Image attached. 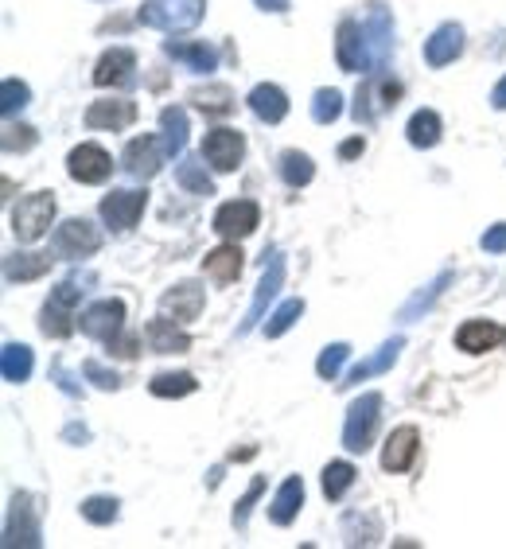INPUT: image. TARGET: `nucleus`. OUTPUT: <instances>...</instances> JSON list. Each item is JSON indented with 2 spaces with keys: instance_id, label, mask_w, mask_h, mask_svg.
<instances>
[{
  "instance_id": "f257e3e1",
  "label": "nucleus",
  "mask_w": 506,
  "mask_h": 549,
  "mask_svg": "<svg viewBox=\"0 0 506 549\" xmlns=\"http://www.w3.org/2000/svg\"><path fill=\"white\" fill-rule=\"evenodd\" d=\"M94 277H67L63 285H55L51 296H47V304H43V316H39V331L43 335H51V339H67L74 328H78V300H82V285H90Z\"/></svg>"
},
{
  "instance_id": "f03ea898",
  "label": "nucleus",
  "mask_w": 506,
  "mask_h": 549,
  "mask_svg": "<svg viewBox=\"0 0 506 549\" xmlns=\"http://www.w3.org/2000/svg\"><path fill=\"white\" fill-rule=\"evenodd\" d=\"M203 16H207V0H145L141 12H137V20L145 28L168 32V36H180V32L199 28Z\"/></svg>"
},
{
  "instance_id": "7ed1b4c3",
  "label": "nucleus",
  "mask_w": 506,
  "mask_h": 549,
  "mask_svg": "<svg viewBox=\"0 0 506 549\" xmlns=\"http://www.w3.org/2000/svg\"><path fill=\"white\" fill-rule=\"evenodd\" d=\"M382 425V394H362L359 402H351L347 421H343V448L347 452H366Z\"/></svg>"
},
{
  "instance_id": "20e7f679",
  "label": "nucleus",
  "mask_w": 506,
  "mask_h": 549,
  "mask_svg": "<svg viewBox=\"0 0 506 549\" xmlns=\"http://www.w3.org/2000/svg\"><path fill=\"white\" fill-rule=\"evenodd\" d=\"M55 222V191H36V195H24L16 207H12V234L20 242H39Z\"/></svg>"
},
{
  "instance_id": "39448f33",
  "label": "nucleus",
  "mask_w": 506,
  "mask_h": 549,
  "mask_svg": "<svg viewBox=\"0 0 506 549\" xmlns=\"http://www.w3.org/2000/svg\"><path fill=\"white\" fill-rule=\"evenodd\" d=\"M4 546H43V530H39V499L28 491L12 495L8 522H4Z\"/></svg>"
},
{
  "instance_id": "423d86ee",
  "label": "nucleus",
  "mask_w": 506,
  "mask_h": 549,
  "mask_svg": "<svg viewBox=\"0 0 506 549\" xmlns=\"http://www.w3.org/2000/svg\"><path fill=\"white\" fill-rule=\"evenodd\" d=\"M362 32H366V51H370V71L382 74L390 67V51H394V16L382 0L370 4L366 20H362Z\"/></svg>"
},
{
  "instance_id": "0eeeda50",
  "label": "nucleus",
  "mask_w": 506,
  "mask_h": 549,
  "mask_svg": "<svg viewBox=\"0 0 506 549\" xmlns=\"http://www.w3.org/2000/svg\"><path fill=\"white\" fill-rule=\"evenodd\" d=\"M148 207V191L145 187H121V191H109L102 199V222H106L113 234H129Z\"/></svg>"
},
{
  "instance_id": "6e6552de",
  "label": "nucleus",
  "mask_w": 506,
  "mask_h": 549,
  "mask_svg": "<svg viewBox=\"0 0 506 549\" xmlns=\"http://www.w3.org/2000/svg\"><path fill=\"white\" fill-rule=\"evenodd\" d=\"M398 98H401V82H394L386 71L366 78L359 86V94H355V121H362V125L378 121L390 106H398Z\"/></svg>"
},
{
  "instance_id": "1a4fd4ad",
  "label": "nucleus",
  "mask_w": 506,
  "mask_h": 549,
  "mask_svg": "<svg viewBox=\"0 0 506 549\" xmlns=\"http://www.w3.org/2000/svg\"><path fill=\"white\" fill-rule=\"evenodd\" d=\"M78 328H82V335H90L98 343H113L125 331V300H117V296L94 300L90 308H82Z\"/></svg>"
},
{
  "instance_id": "9d476101",
  "label": "nucleus",
  "mask_w": 506,
  "mask_h": 549,
  "mask_svg": "<svg viewBox=\"0 0 506 549\" xmlns=\"http://www.w3.org/2000/svg\"><path fill=\"white\" fill-rule=\"evenodd\" d=\"M285 289V254L281 250H265V273H261V285H257V293H253V304H250V316L242 320V335L250 328H257V320H265V312H269V304L277 300V293Z\"/></svg>"
},
{
  "instance_id": "9b49d317",
  "label": "nucleus",
  "mask_w": 506,
  "mask_h": 549,
  "mask_svg": "<svg viewBox=\"0 0 506 549\" xmlns=\"http://www.w3.org/2000/svg\"><path fill=\"white\" fill-rule=\"evenodd\" d=\"M51 246H55V254L59 257H90L102 250V230L94 226V222L86 219H67L55 226V238H51Z\"/></svg>"
},
{
  "instance_id": "f8f14e48",
  "label": "nucleus",
  "mask_w": 506,
  "mask_h": 549,
  "mask_svg": "<svg viewBox=\"0 0 506 549\" xmlns=\"http://www.w3.org/2000/svg\"><path fill=\"white\" fill-rule=\"evenodd\" d=\"M257 222H261V207L253 199H230V203H222L215 211V226L211 230L218 238H226V242H238V238H250L257 230Z\"/></svg>"
},
{
  "instance_id": "ddd939ff",
  "label": "nucleus",
  "mask_w": 506,
  "mask_h": 549,
  "mask_svg": "<svg viewBox=\"0 0 506 549\" xmlns=\"http://www.w3.org/2000/svg\"><path fill=\"white\" fill-rule=\"evenodd\" d=\"M242 156H246V137L238 133V129H211L207 137H203V160L215 168V172H234L238 164H242Z\"/></svg>"
},
{
  "instance_id": "4468645a",
  "label": "nucleus",
  "mask_w": 506,
  "mask_h": 549,
  "mask_svg": "<svg viewBox=\"0 0 506 549\" xmlns=\"http://www.w3.org/2000/svg\"><path fill=\"white\" fill-rule=\"evenodd\" d=\"M67 172H71L74 183H86V187L106 183L113 176V156L102 145H78L67 156Z\"/></svg>"
},
{
  "instance_id": "2eb2a0df",
  "label": "nucleus",
  "mask_w": 506,
  "mask_h": 549,
  "mask_svg": "<svg viewBox=\"0 0 506 549\" xmlns=\"http://www.w3.org/2000/svg\"><path fill=\"white\" fill-rule=\"evenodd\" d=\"M164 141L160 137H137L125 145V156H121V168L133 176V180H152L164 164Z\"/></svg>"
},
{
  "instance_id": "dca6fc26",
  "label": "nucleus",
  "mask_w": 506,
  "mask_h": 549,
  "mask_svg": "<svg viewBox=\"0 0 506 549\" xmlns=\"http://www.w3.org/2000/svg\"><path fill=\"white\" fill-rule=\"evenodd\" d=\"M335 55H339V67L347 74L370 67V51H366V32H362V24H355V20H339Z\"/></svg>"
},
{
  "instance_id": "f3484780",
  "label": "nucleus",
  "mask_w": 506,
  "mask_h": 549,
  "mask_svg": "<svg viewBox=\"0 0 506 549\" xmlns=\"http://www.w3.org/2000/svg\"><path fill=\"white\" fill-rule=\"evenodd\" d=\"M417 448H421V433L413 425H401L386 437V448H382V472H409L413 460H417Z\"/></svg>"
},
{
  "instance_id": "a211bd4d",
  "label": "nucleus",
  "mask_w": 506,
  "mask_h": 549,
  "mask_svg": "<svg viewBox=\"0 0 506 549\" xmlns=\"http://www.w3.org/2000/svg\"><path fill=\"white\" fill-rule=\"evenodd\" d=\"M137 121V102L129 98H102L86 110V129H109V133H121Z\"/></svg>"
},
{
  "instance_id": "6ab92c4d",
  "label": "nucleus",
  "mask_w": 506,
  "mask_h": 549,
  "mask_svg": "<svg viewBox=\"0 0 506 549\" xmlns=\"http://www.w3.org/2000/svg\"><path fill=\"white\" fill-rule=\"evenodd\" d=\"M164 55L176 59V63H183L187 71H195V74H211L218 67V47L215 43H207V39H195V43H187V39H168V43H164Z\"/></svg>"
},
{
  "instance_id": "aec40b11",
  "label": "nucleus",
  "mask_w": 506,
  "mask_h": 549,
  "mask_svg": "<svg viewBox=\"0 0 506 549\" xmlns=\"http://www.w3.org/2000/svg\"><path fill=\"white\" fill-rule=\"evenodd\" d=\"M145 343L156 355H183V351H191V335H187V331L180 328V320H172V316L148 320Z\"/></svg>"
},
{
  "instance_id": "412c9836",
  "label": "nucleus",
  "mask_w": 506,
  "mask_h": 549,
  "mask_svg": "<svg viewBox=\"0 0 506 549\" xmlns=\"http://www.w3.org/2000/svg\"><path fill=\"white\" fill-rule=\"evenodd\" d=\"M160 312L164 316H172V320H195L199 312H203V289H199V281H180V285H172L168 293L160 296Z\"/></svg>"
},
{
  "instance_id": "4be33fe9",
  "label": "nucleus",
  "mask_w": 506,
  "mask_h": 549,
  "mask_svg": "<svg viewBox=\"0 0 506 549\" xmlns=\"http://www.w3.org/2000/svg\"><path fill=\"white\" fill-rule=\"evenodd\" d=\"M460 51H464V28H460V24H440L433 36L425 39V59H429V67L456 63Z\"/></svg>"
},
{
  "instance_id": "5701e85b",
  "label": "nucleus",
  "mask_w": 506,
  "mask_h": 549,
  "mask_svg": "<svg viewBox=\"0 0 506 549\" xmlns=\"http://www.w3.org/2000/svg\"><path fill=\"white\" fill-rule=\"evenodd\" d=\"M246 102H250L253 117L265 121V125H277V121H285V113H289V94H285L281 86H273V82L253 86Z\"/></svg>"
},
{
  "instance_id": "b1692460",
  "label": "nucleus",
  "mask_w": 506,
  "mask_h": 549,
  "mask_svg": "<svg viewBox=\"0 0 506 549\" xmlns=\"http://www.w3.org/2000/svg\"><path fill=\"white\" fill-rule=\"evenodd\" d=\"M242 250H238V242H226V246H218L211 254L203 257V273L215 281V285H234L238 277H242Z\"/></svg>"
},
{
  "instance_id": "393cba45",
  "label": "nucleus",
  "mask_w": 506,
  "mask_h": 549,
  "mask_svg": "<svg viewBox=\"0 0 506 549\" xmlns=\"http://www.w3.org/2000/svg\"><path fill=\"white\" fill-rule=\"evenodd\" d=\"M506 339V331L491 320H468L464 328L456 331V347L468 351V355H483V351H495Z\"/></svg>"
},
{
  "instance_id": "a878e982",
  "label": "nucleus",
  "mask_w": 506,
  "mask_h": 549,
  "mask_svg": "<svg viewBox=\"0 0 506 549\" xmlns=\"http://www.w3.org/2000/svg\"><path fill=\"white\" fill-rule=\"evenodd\" d=\"M401 351H405V339H401V335H394V339H390V343H382V347H378V351H374L370 359H362V363L355 366V370H351V374H347V378H343L339 386H359V382L374 378V374H386L390 366L398 363Z\"/></svg>"
},
{
  "instance_id": "bb28decb",
  "label": "nucleus",
  "mask_w": 506,
  "mask_h": 549,
  "mask_svg": "<svg viewBox=\"0 0 506 549\" xmlns=\"http://www.w3.org/2000/svg\"><path fill=\"white\" fill-rule=\"evenodd\" d=\"M300 507H304V479L289 476L281 487H277L273 503H269V518H273V526H289L292 518L300 514Z\"/></svg>"
},
{
  "instance_id": "cd10ccee",
  "label": "nucleus",
  "mask_w": 506,
  "mask_h": 549,
  "mask_svg": "<svg viewBox=\"0 0 506 549\" xmlns=\"http://www.w3.org/2000/svg\"><path fill=\"white\" fill-rule=\"evenodd\" d=\"M133 71H137V55L129 47H109L106 55L98 59V67H94V82L98 86H113V82L133 78Z\"/></svg>"
},
{
  "instance_id": "c85d7f7f",
  "label": "nucleus",
  "mask_w": 506,
  "mask_h": 549,
  "mask_svg": "<svg viewBox=\"0 0 506 549\" xmlns=\"http://www.w3.org/2000/svg\"><path fill=\"white\" fill-rule=\"evenodd\" d=\"M32 370H36V355H32L28 343H4V351H0V374H4V382L20 386V382L32 378Z\"/></svg>"
},
{
  "instance_id": "c756f323",
  "label": "nucleus",
  "mask_w": 506,
  "mask_h": 549,
  "mask_svg": "<svg viewBox=\"0 0 506 549\" xmlns=\"http://www.w3.org/2000/svg\"><path fill=\"white\" fill-rule=\"evenodd\" d=\"M187 133H191V121H187V110H183V106L160 110V141H164V152H168V156H180L183 148H187Z\"/></svg>"
},
{
  "instance_id": "7c9ffc66",
  "label": "nucleus",
  "mask_w": 506,
  "mask_h": 549,
  "mask_svg": "<svg viewBox=\"0 0 506 549\" xmlns=\"http://www.w3.org/2000/svg\"><path fill=\"white\" fill-rule=\"evenodd\" d=\"M51 265H55V257L51 254H12L4 261V281H39V277H47L51 273Z\"/></svg>"
},
{
  "instance_id": "2f4dec72",
  "label": "nucleus",
  "mask_w": 506,
  "mask_h": 549,
  "mask_svg": "<svg viewBox=\"0 0 506 549\" xmlns=\"http://www.w3.org/2000/svg\"><path fill=\"white\" fill-rule=\"evenodd\" d=\"M187 102H191L195 110H203L207 117H226V113L234 110V94H230V86H222V82H211V86L191 90Z\"/></svg>"
},
{
  "instance_id": "473e14b6",
  "label": "nucleus",
  "mask_w": 506,
  "mask_h": 549,
  "mask_svg": "<svg viewBox=\"0 0 506 549\" xmlns=\"http://www.w3.org/2000/svg\"><path fill=\"white\" fill-rule=\"evenodd\" d=\"M343 538H347V546H374L378 538H382V522H378V514H347L343 518Z\"/></svg>"
},
{
  "instance_id": "72a5a7b5",
  "label": "nucleus",
  "mask_w": 506,
  "mask_h": 549,
  "mask_svg": "<svg viewBox=\"0 0 506 549\" xmlns=\"http://www.w3.org/2000/svg\"><path fill=\"white\" fill-rule=\"evenodd\" d=\"M405 137L413 148H433L440 141V113L436 110H417L405 125Z\"/></svg>"
},
{
  "instance_id": "f704fd0d",
  "label": "nucleus",
  "mask_w": 506,
  "mask_h": 549,
  "mask_svg": "<svg viewBox=\"0 0 506 549\" xmlns=\"http://www.w3.org/2000/svg\"><path fill=\"white\" fill-rule=\"evenodd\" d=\"M176 183L191 195H215V183L207 176V164H199L195 156H183L176 164Z\"/></svg>"
},
{
  "instance_id": "c9c22d12",
  "label": "nucleus",
  "mask_w": 506,
  "mask_h": 549,
  "mask_svg": "<svg viewBox=\"0 0 506 549\" xmlns=\"http://www.w3.org/2000/svg\"><path fill=\"white\" fill-rule=\"evenodd\" d=\"M277 172H281V180L289 183V187H304V183H312V176H316V164H312V156L289 148V152H281Z\"/></svg>"
},
{
  "instance_id": "e433bc0d",
  "label": "nucleus",
  "mask_w": 506,
  "mask_h": 549,
  "mask_svg": "<svg viewBox=\"0 0 506 549\" xmlns=\"http://www.w3.org/2000/svg\"><path fill=\"white\" fill-rule=\"evenodd\" d=\"M355 464H347V460H331L324 468V495L331 503H339L347 491H351V483H355Z\"/></svg>"
},
{
  "instance_id": "4c0bfd02",
  "label": "nucleus",
  "mask_w": 506,
  "mask_h": 549,
  "mask_svg": "<svg viewBox=\"0 0 506 549\" xmlns=\"http://www.w3.org/2000/svg\"><path fill=\"white\" fill-rule=\"evenodd\" d=\"M148 390L156 394V398H187V394H195L199 390V382H195V374H156L152 382H148Z\"/></svg>"
},
{
  "instance_id": "58836bf2",
  "label": "nucleus",
  "mask_w": 506,
  "mask_h": 549,
  "mask_svg": "<svg viewBox=\"0 0 506 549\" xmlns=\"http://www.w3.org/2000/svg\"><path fill=\"white\" fill-rule=\"evenodd\" d=\"M448 281H452V273H440L433 285H425L421 293H417L413 300H409V304H405V308H401V316H398L401 324H413V320H417L421 312H429V308L436 304V296L444 293V285H448Z\"/></svg>"
},
{
  "instance_id": "ea45409f",
  "label": "nucleus",
  "mask_w": 506,
  "mask_h": 549,
  "mask_svg": "<svg viewBox=\"0 0 506 549\" xmlns=\"http://www.w3.org/2000/svg\"><path fill=\"white\" fill-rule=\"evenodd\" d=\"M82 518L86 522H94V526H109V522H117V514H121V503L113 499V495H90L82 507Z\"/></svg>"
},
{
  "instance_id": "a19ab883",
  "label": "nucleus",
  "mask_w": 506,
  "mask_h": 549,
  "mask_svg": "<svg viewBox=\"0 0 506 549\" xmlns=\"http://www.w3.org/2000/svg\"><path fill=\"white\" fill-rule=\"evenodd\" d=\"M28 102H32L28 82H20V78H4V86H0V113H4V117H12V113L24 110Z\"/></svg>"
},
{
  "instance_id": "79ce46f5",
  "label": "nucleus",
  "mask_w": 506,
  "mask_h": 549,
  "mask_svg": "<svg viewBox=\"0 0 506 549\" xmlns=\"http://www.w3.org/2000/svg\"><path fill=\"white\" fill-rule=\"evenodd\" d=\"M339 113H343V94L331 90V86L316 90V98H312V121H316V125H331Z\"/></svg>"
},
{
  "instance_id": "37998d69",
  "label": "nucleus",
  "mask_w": 506,
  "mask_h": 549,
  "mask_svg": "<svg viewBox=\"0 0 506 549\" xmlns=\"http://www.w3.org/2000/svg\"><path fill=\"white\" fill-rule=\"evenodd\" d=\"M300 316H304V300H285V304H281V308L269 316L265 335H269V339H281V335H285V331H289L292 324L300 320Z\"/></svg>"
},
{
  "instance_id": "c03bdc74",
  "label": "nucleus",
  "mask_w": 506,
  "mask_h": 549,
  "mask_svg": "<svg viewBox=\"0 0 506 549\" xmlns=\"http://www.w3.org/2000/svg\"><path fill=\"white\" fill-rule=\"evenodd\" d=\"M347 359H351V347H347V343H331V347H324V355L316 359V374H320L324 382H335Z\"/></svg>"
},
{
  "instance_id": "a18cd8bd",
  "label": "nucleus",
  "mask_w": 506,
  "mask_h": 549,
  "mask_svg": "<svg viewBox=\"0 0 506 549\" xmlns=\"http://www.w3.org/2000/svg\"><path fill=\"white\" fill-rule=\"evenodd\" d=\"M36 129L32 125H4V152H28L36 148Z\"/></svg>"
},
{
  "instance_id": "49530a36",
  "label": "nucleus",
  "mask_w": 506,
  "mask_h": 549,
  "mask_svg": "<svg viewBox=\"0 0 506 549\" xmlns=\"http://www.w3.org/2000/svg\"><path fill=\"white\" fill-rule=\"evenodd\" d=\"M265 495V479L261 476H253V483L246 487V495L238 499V507H234V526L238 530H246V522H250V511H253V503Z\"/></svg>"
},
{
  "instance_id": "de8ad7c7",
  "label": "nucleus",
  "mask_w": 506,
  "mask_h": 549,
  "mask_svg": "<svg viewBox=\"0 0 506 549\" xmlns=\"http://www.w3.org/2000/svg\"><path fill=\"white\" fill-rule=\"evenodd\" d=\"M82 374H86V378H90L98 390H117V386H121V378H117L113 370H106V366L98 363V359H86V363H82Z\"/></svg>"
},
{
  "instance_id": "09e8293b",
  "label": "nucleus",
  "mask_w": 506,
  "mask_h": 549,
  "mask_svg": "<svg viewBox=\"0 0 506 549\" xmlns=\"http://www.w3.org/2000/svg\"><path fill=\"white\" fill-rule=\"evenodd\" d=\"M479 246H483L487 254H506V222H495V226H487V234L479 238Z\"/></svg>"
},
{
  "instance_id": "8fccbe9b",
  "label": "nucleus",
  "mask_w": 506,
  "mask_h": 549,
  "mask_svg": "<svg viewBox=\"0 0 506 549\" xmlns=\"http://www.w3.org/2000/svg\"><path fill=\"white\" fill-rule=\"evenodd\" d=\"M109 355H117V359H137V339L121 331V335L109 343Z\"/></svg>"
},
{
  "instance_id": "3c124183",
  "label": "nucleus",
  "mask_w": 506,
  "mask_h": 549,
  "mask_svg": "<svg viewBox=\"0 0 506 549\" xmlns=\"http://www.w3.org/2000/svg\"><path fill=\"white\" fill-rule=\"evenodd\" d=\"M362 148H366V141H362V137H351V141L339 145V156H343V160H355V156H362Z\"/></svg>"
},
{
  "instance_id": "603ef678",
  "label": "nucleus",
  "mask_w": 506,
  "mask_h": 549,
  "mask_svg": "<svg viewBox=\"0 0 506 549\" xmlns=\"http://www.w3.org/2000/svg\"><path fill=\"white\" fill-rule=\"evenodd\" d=\"M51 374H55V382H59V390H63V394H78V386H74V382H71V374H67L63 366H55Z\"/></svg>"
},
{
  "instance_id": "864d4df0",
  "label": "nucleus",
  "mask_w": 506,
  "mask_h": 549,
  "mask_svg": "<svg viewBox=\"0 0 506 549\" xmlns=\"http://www.w3.org/2000/svg\"><path fill=\"white\" fill-rule=\"evenodd\" d=\"M261 12H289L292 8V0H253Z\"/></svg>"
},
{
  "instance_id": "5fc2aeb1",
  "label": "nucleus",
  "mask_w": 506,
  "mask_h": 549,
  "mask_svg": "<svg viewBox=\"0 0 506 549\" xmlns=\"http://www.w3.org/2000/svg\"><path fill=\"white\" fill-rule=\"evenodd\" d=\"M491 106H495V110H506V78L491 90Z\"/></svg>"
},
{
  "instance_id": "6e6d98bb",
  "label": "nucleus",
  "mask_w": 506,
  "mask_h": 549,
  "mask_svg": "<svg viewBox=\"0 0 506 549\" xmlns=\"http://www.w3.org/2000/svg\"><path fill=\"white\" fill-rule=\"evenodd\" d=\"M63 437H67V440H90V433H86V429H78V425H71Z\"/></svg>"
},
{
  "instance_id": "4d7b16f0",
  "label": "nucleus",
  "mask_w": 506,
  "mask_h": 549,
  "mask_svg": "<svg viewBox=\"0 0 506 549\" xmlns=\"http://www.w3.org/2000/svg\"><path fill=\"white\" fill-rule=\"evenodd\" d=\"M253 452H257V448H234V452H230V460H250Z\"/></svg>"
}]
</instances>
